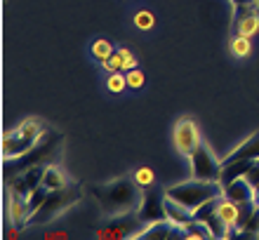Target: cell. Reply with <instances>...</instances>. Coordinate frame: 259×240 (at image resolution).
<instances>
[{
	"instance_id": "cell-8",
	"label": "cell",
	"mask_w": 259,
	"mask_h": 240,
	"mask_svg": "<svg viewBox=\"0 0 259 240\" xmlns=\"http://www.w3.org/2000/svg\"><path fill=\"white\" fill-rule=\"evenodd\" d=\"M172 141H175V149H177L179 156L189 158L198 146L203 144V137H200V130L191 118H182L172 130Z\"/></svg>"
},
{
	"instance_id": "cell-16",
	"label": "cell",
	"mask_w": 259,
	"mask_h": 240,
	"mask_svg": "<svg viewBox=\"0 0 259 240\" xmlns=\"http://www.w3.org/2000/svg\"><path fill=\"white\" fill-rule=\"evenodd\" d=\"M231 160H259V130L243 139L231 153H226L222 163H231Z\"/></svg>"
},
{
	"instance_id": "cell-24",
	"label": "cell",
	"mask_w": 259,
	"mask_h": 240,
	"mask_svg": "<svg viewBox=\"0 0 259 240\" xmlns=\"http://www.w3.org/2000/svg\"><path fill=\"white\" fill-rule=\"evenodd\" d=\"M102 69L106 71V73H118V71H123V73H125V71H127V62H125V57L116 50V52L111 55L109 62L102 64Z\"/></svg>"
},
{
	"instance_id": "cell-2",
	"label": "cell",
	"mask_w": 259,
	"mask_h": 240,
	"mask_svg": "<svg viewBox=\"0 0 259 240\" xmlns=\"http://www.w3.org/2000/svg\"><path fill=\"white\" fill-rule=\"evenodd\" d=\"M62 141H64V137L57 130H45V134L38 139V144H35L31 151H26L24 156H19V158H5V167H3L5 181L17 177V174H21V172L31 170V167L50 165L57 158V153L62 151Z\"/></svg>"
},
{
	"instance_id": "cell-21",
	"label": "cell",
	"mask_w": 259,
	"mask_h": 240,
	"mask_svg": "<svg viewBox=\"0 0 259 240\" xmlns=\"http://www.w3.org/2000/svg\"><path fill=\"white\" fill-rule=\"evenodd\" d=\"M229 52H231L236 59H247L252 55V38H245V35H233L231 42H229Z\"/></svg>"
},
{
	"instance_id": "cell-15",
	"label": "cell",
	"mask_w": 259,
	"mask_h": 240,
	"mask_svg": "<svg viewBox=\"0 0 259 240\" xmlns=\"http://www.w3.org/2000/svg\"><path fill=\"white\" fill-rule=\"evenodd\" d=\"M175 240V238H182V226L172 224L170 219H163V221H156V224H149L144 228L142 233L137 235V240Z\"/></svg>"
},
{
	"instance_id": "cell-6",
	"label": "cell",
	"mask_w": 259,
	"mask_h": 240,
	"mask_svg": "<svg viewBox=\"0 0 259 240\" xmlns=\"http://www.w3.org/2000/svg\"><path fill=\"white\" fill-rule=\"evenodd\" d=\"M146 224L139 217V212H130V214H120V217H111L109 224L102 226L97 231L99 240H137V235L142 233Z\"/></svg>"
},
{
	"instance_id": "cell-29",
	"label": "cell",
	"mask_w": 259,
	"mask_h": 240,
	"mask_svg": "<svg viewBox=\"0 0 259 240\" xmlns=\"http://www.w3.org/2000/svg\"><path fill=\"white\" fill-rule=\"evenodd\" d=\"M247 181L254 186V188H259V160H252V165H250V170L245 172Z\"/></svg>"
},
{
	"instance_id": "cell-19",
	"label": "cell",
	"mask_w": 259,
	"mask_h": 240,
	"mask_svg": "<svg viewBox=\"0 0 259 240\" xmlns=\"http://www.w3.org/2000/svg\"><path fill=\"white\" fill-rule=\"evenodd\" d=\"M68 184H71V181H68L64 170L55 167L52 163L45 167V172H42V186H45L48 191H59V188H66Z\"/></svg>"
},
{
	"instance_id": "cell-30",
	"label": "cell",
	"mask_w": 259,
	"mask_h": 240,
	"mask_svg": "<svg viewBox=\"0 0 259 240\" xmlns=\"http://www.w3.org/2000/svg\"><path fill=\"white\" fill-rule=\"evenodd\" d=\"M250 3H252V5H257V7H259V0H250Z\"/></svg>"
},
{
	"instance_id": "cell-11",
	"label": "cell",
	"mask_w": 259,
	"mask_h": 240,
	"mask_svg": "<svg viewBox=\"0 0 259 240\" xmlns=\"http://www.w3.org/2000/svg\"><path fill=\"white\" fill-rule=\"evenodd\" d=\"M45 167H48V165H38V167H31V170L21 172V174H17V177L7 179V188H10V193H17V196L28 198V196L42 184V172H45Z\"/></svg>"
},
{
	"instance_id": "cell-3",
	"label": "cell",
	"mask_w": 259,
	"mask_h": 240,
	"mask_svg": "<svg viewBox=\"0 0 259 240\" xmlns=\"http://www.w3.org/2000/svg\"><path fill=\"white\" fill-rule=\"evenodd\" d=\"M165 196L175 203H182L189 210H198L200 205H205L207 200L222 198L224 196V186L222 181H203V179H189L182 184H172L165 188Z\"/></svg>"
},
{
	"instance_id": "cell-7",
	"label": "cell",
	"mask_w": 259,
	"mask_h": 240,
	"mask_svg": "<svg viewBox=\"0 0 259 240\" xmlns=\"http://www.w3.org/2000/svg\"><path fill=\"white\" fill-rule=\"evenodd\" d=\"M191 163V177L193 179H203V181H222V160L212 153V149L207 144H200L196 151L189 156Z\"/></svg>"
},
{
	"instance_id": "cell-12",
	"label": "cell",
	"mask_w": 259,
	"mask_h": 240,
	"mask_svg": "<svg viewBox=\"0 0 259 240\" xmlns=\"http://www.w3.org/2000/svg\"><path fill=\"white\" fill-rule=\"evenodd\" d=\"M224 186V198L233 200L236 205H252V203H257V188H254L250 181H247V177L243 174V177L238 179H231V181H226Z\"/></svg>"
},
{
	"instance_id": "cell-23",
	"label": "cell",
	"mask_w": 259,
	"mask_h": 240,
	"mask_svg": "<svg viewBox=\"0 0 259 240\" xmlns=\"http://www.w3.org/2000/svg\"><path fill=\"white\" fill-rule=\"evenodd\" d=\"M116 50H113V45H111L106 38H97L95 42H92V47H90V55L95 57L99 64H104V62H109L111 59V55H113Z\"/></svg>"
},
{
	"instance_id": "cell-14",
	"label": "cell",
	"mask_w": 259,
	"mask_h": 240,
	"mask_svg": "<svg viewBox=\"0 0 259 240\" xmlns=\"http://www.w3.org/2000/svg\"><path fill=\"white\" fill-rule=\"evenodd\" d=\"M236 238H259V203L240 207V221Z\"/></svg>"
},
{
	"instance_id": "cell-10",
	"label": "cell",
	"mask_w": 259,
	"mask_h": 240,
	"mask_svg": "<svg viewBox=\"0 0 259 240\" xmlns=\"http://www.w3.org/2000/svg\"><path fill=\"white\" fill-rule=\"evenodd\" d=\"M217 200H207L205 205H200L198 210H193V219H198L200 224H205L207 226V231L212 233V238H224L229 240L231 238V231L226 228V224L222 221V217H219V210H217Z\"/></svg>"
},
{
	"instance_id": "cell-20",
	"label": "cell",
	"mask_w": 259,
	"mask_h": 240,
	"mask_svg": "<svg viewBox=\"0 0 259 240\" xmlns=\"http://www.w3.org/2000/svg\"><path fill=\"white\" fill-rule=\"evenodd\" d=\"M165 210H167V219L172 224H177V226H186L189 221L193 219V210L184 207L182 203H175V200H165Z\"/></svg>"
},
{
	"instance_id": "cell-27",
	"label": "cell",
	"mask_w": 259,
	"mask_h": 240,
	"mask_svg": "<svg viewBox=\"0 0 259 240\" xmlns=\"http://www.w3.org/2000/svg\"><path fill=\"white\" fill-rule=\"evenodd\" d=\"M153 24H156V17H153V12H149V10H139V12L135 14V26L139 28V31H151Z\"/></svg>"
},
{
	"instance_id": "cell-18",
	"label": "cell",
	"mask_w": 259,
	"mask_h": 240,
	"mask_svg": "<svg viewBox=\"0 0 259 240\" xmlns=\"http://www.w3.org/2000/svg\"><path fill=\"white\" fill-rule=\"evenodd\" d=\"M217 210H219V217H222V221L226 224V228L229 231H233L231 238H236V231H238V221H240V205H236L233 200L229 198H222L217 200Z\"/></svg>"
},
{
	"instance_id": "cell-28",
	"label": "cell",
	"mask_w": 259,
	"mask_h": 240,
	"mask_svg": "<svg viewBox=\"0 0 259 240\" xmlns=\"http://www.w3.org/2000/svg\"><path fill=\"white\" fill-rule=\"evenodd\" d=\"M125 78H127V87H132V89H142L144 87V73L139 71V66L125 71Z\"/></svg>"
},
{
	"instance_id": "cell-26",
	"label": "cell",
	"mask_w": 259,
	"mask_h": 240,
	"mask_svg": "<svg viewBox=\"0 0 259 240\" xmlns=\"http://www.w3.org/2000/svg\"><path fill=\"white\" fill-rule=\"evenodd\" d=\"M132 177H135V181L142 186V188H149V186L156 184V174H153L151 167H137Z\"/></svg>"
},
{
	"instance_id": "cell-17",
	"label": "cell",
	"mask_w": 259,
	"mask_h": 240,
	"mask_svg": "<svg viewBox=\"0 0 259 240\" xmlns=\"http://www.w3.org/2000/svg\"><path fill=\"white\" fill-rule=\"evenodd\" d=\"M31 214H33V210L28 205V198L17 196V193H10V219H12V226H17V228L28 226Z\"/></svg>"
},
{
	"instance_id": "cell-13",
	"label": "cell",
	"mask_w": 259,
	"mask_h": 240,
	"mask_svg": "<svg viewBox=\"0 0 259 240\" xmlns=\"http://www.w3.org/2000/svg\"><path fill=\"white\" fill-rule=\"evenodd\" d=\"M236 33L254 38L259 33V7L247 3V5L236 7Z\"/></svg>"
},
{
	"instance_id": "cell-25",
	"label": "cell",
	"mask_w": 259,
	"mask_h": 240,
	"mask_svg": "<svg viewBox=\"0 0 259 240\" xmlns=\"http://www.w3.org/2000/svg\"><path fill=\"white\" fill-rule=\"evenodd\" d=\"M106 87H109V92H113V94H120V92L127 87V78H125L123 71L109 73V78H106Z\"/></svg>"
},
{
	"instance_id": "cell-4",
	"label": "cell",
	"mask_w": 259,
	"mask_h": 240,
	"mask_svg": "<svg viewBox=\"0 0 259 240\" xmlns=\"http://www.w3.org/2000/svg\"><path fill=\"white\" fill-rule=\"evenodd\" d=\"M80 198H82V188L78 184H68L66 188L50 191L48 198L42 200V205L33 212L28 226H45L50 221H55L57 217H62L64 212H68Z\"/></svg>"
},
{
	"instance_id": "cell-9",
	"label": "cell",
	"mask_w": 259,
	"mask_h": 240,
	"mask_svg": "<svg viewBox=\"0 0 259 240\" xmlns=\"http://www.w3.org/2000/svg\"><path fill=\"white\" fill-rule=\"evenodd\" d=\"M165 200H167L165 191H156L153 186L144 188V200H142V205H139V210H137V212H139V217L144 219V224H146V226H149V224H156V221L167 219Z\"/></svg>"
},
{
	"instance_id": "cell-22",
	"label": "cell",
	"mask_w": 259,
	"mask_h": 240,
	"mask_svg": "<svg viewBox=\"0 0 259 240\" xmlns=\"http://www.w3.org/2000/svg\"><path fill=\"white\" fill-rule=\"evenodd\" d=\"M182 238H186V240H207V238H212V233L207 231L205 224H200L198 219H191L186 226H182Z\"/></svg>"
},
{
	"instance_id": "cell-31",
	"label": "cell",
	"mask_w": 259,
	"mask_h": 240,
	"mask_svg": "<svg viewBox=\"0 0 259 240\" xmlns=\"http://www.w3.org/2000/svg\"><path fill=\"white\" fill-rule=\"evenodd\" d=\"M257 203H259V188H257Z\"/></svg>"
},
{
	"instance_id": "cell-5",
	"label": "cell",
	"mask_w": 259,
	"mask_h": 240,
	"mask_svg": "<svg viewBox=\"0 0 259 240\" xmlns=\"http://www.w3.org/2000/svg\"><path fill=\"white\" fill-rule=\"evenodd\" d=\"M45 125L38 120V118H28L24 123H19L12 132H7L3 137V156L5 158H19L26 151H31L38 139L45 134Z\"/></svg>"
},
{
	"instance_id": "cell-1",
	"label": "cell",
	"mask_w": 259,
	"mask_h": 240,
	"mask_svg": "<svg viewBox=\"0 0 259 240\" xmlns=\"http://www.w3.org/2000/svg\"><path fill=\"white\" fill-rule=\"evenodd\" d=\"M90 196L95 198L106 219L120 214L137 212L144 200V188L135 181V177H118L106 184L90 186Z\"/></svg>"
}]
</instances>
